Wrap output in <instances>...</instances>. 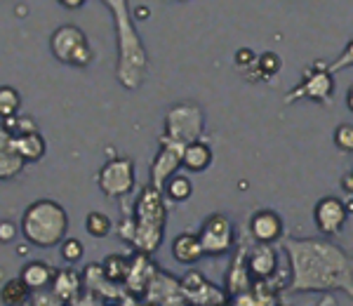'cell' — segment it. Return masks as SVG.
Returning <instances> with one entry per match:
<instances>
[{
    "instance_id": "12",
    "label": "cell",
    "mask_w": 353,
    "mask_h": 306,
    "mask_svg": "<svg viewBox=\"0 0 353 306\" xmlns=\"http://www.w3.org/2000/svg\"><path fill=\"white\" fill-rule=\"evenodd\" d=\"M250 236L259 245H271V243L283 238V219L276 210H259L250 219Z\"/></svg>"
},
{
    "instance_id": "22",
    "label": "cell",
    "mask_w": 353,
    "mask_h": 306,
    "mask_svg": "<svg viewBox=\"0 0 353 306\" xmlns=\"http://www.w3.org/2000/svg\"><path fill=\"white\" fill-rule=\"evenodd\" d=\"M19 106H21L19 92H17L14 88H10V85H3V88H0V113H3V121L14 118Z\"/></svg>"
},
{
    "instance_id": "32",
    "label": "cell",
    "mask_w": 353,
    "mask_h": 306,
    "mask_svg": "<svg viewBox=\"0 0 353 306\" xmlns=\"http://www.w3.org/2000/svg\"><path fill=\"white\" fill-rule=\"evenodd\" d=\"M346 106H349V111L353 113V85L349 88V92H346Z\"/></svg>"
},
{
    "instance_id": "1",
    "label": "cell",
    "mask_w": 353,
    "mask_h": 306,
    "mask_svg": "<svg viewBox=\"0 0 353 306\" xmlns=\"http://www.w3.org/2000/svg\"><path fill=\"white\" fill-rule=\"evenodd\" d=\"M292 292L339 290L353 294V259L327 238H285Z\"/></svg>"
},
{
    "instance_id": "14",
    "label": "cell",
    "mask_w": 353,
    "mask_h": 306,
    "mask_svg": "<svg viewBox=\"0 0 353 306\" xmlns=\"http://www.w3.org/2000/svg\"><path fill=\"white\" fill-rule=\"evenodd\" d=\"M19 278L26 283L28 290H45V287L52 285V283H54L57 271L50 264L33 259V262H26L24 266H21Z\"/></svg>"
},
{
    "instance_id": "27",
    "label": "cell",
    "mask_w": 353,
    "mask_h": 306,
    "mask_svg": "<svg viewBox=\"0 0 353 306\" xmlns=\"http://www.w3.org/2000/svg\"><path fill=\"white\" fill-rule=\"evenodd\" d=\"M346 66H353V41L346 45L344 52L337 57V61H334V64H330V71L337 73L341 69H346Z\"/></svg>"
},
{
    "instance_id": "30",
    "label": "cell",
    "mask_w": 353,
    "mask_h": 306,
    "mask_svg": "<svg viewBox=\"0 0 353 306\" xmlns=\"http://www.w3.org/2000/svg\"><path fill=\"white\" fill-rule=\"evenodd\" d=\"M341 186H344V191H349V196H353V170L344 177V181H341Z\"/></svg>"
},
{
    "instance_id": "23",
    "label": "cell",
    "mask_w": 353,
    "mask_h": 306,
    "mask_svg": "<svg viewBox=\"0 0 353 306\" xmlns=\"http://www.w3.org/2000/svg\"><path fill=\"white\" fill-rule=\"evenodd\" d=\"M85 231L92 238H106L111 234V219L104 212H90L85 217Z\"/></svg>"
},
{
    "instance_id": "6",
    "label": "cell",
    "mask_w": 353,
    "mask_h": 306,
    "mask_svg": "<svg viewBox=\"0 0 353 306\" xmlns=\"http://www.w3.org/2000/svg\"><path fill=\"white\" fill-rule=\"evenodd\" d=\"M50 50L61 64L88 66L92 61V48L88 36L73 24H64L50 36Z\"/></svg>"
},
{
    "instance_id": "31",
    "label": "cell",
    "mask_w": 353,
    "mask_h": 306,
    "mask_svg": "<svg viewBox=\"0 0 353 306\" xmlns=\"http://www.w3.org/2000/svg\"><path fill=\"white\" fill-rule=\"evenodd\" d=\"M134 17H137V19H146V17H149V8H146V5H141V8L134 12Z\"/></svg>"
},
{
    "instance_id": "17",
    "label": "cell",
    "mask_w": 353,
    "mask_h": 306,
    "mask_svg": "<svg viewBox=\"0 0 353 306\" xmlns=\"http://www.w3.org/2000/svg\"><path fill=\"white\" fill-rule=\"evenodd\" d=\"M212 149L205 141H193V144L184 146V167L189 172H205L212 165Z\"/></svg>"
},
{
    "instance_id": "25",
    "label": "cell",
    "mask_w": 353,
    "mask_h": 306,
    "mask_svg": "<svg viewBox=\"0 0 353 306\" xmlns=\"http://www.w3.org/2000/svg\"><path fill=\"white\" fill-rule=\"evenodd\" d=\"M59 250H61V257H64V262L68 264H76V262H81L83 259V243L78 241V238H71L68 236L64 243L59 245Z\"/></svg>"
},
{
    "instance_id": "29",
    "label": "cell",
    "mask_w": 353,
    "mask_h": 306,
    "mask_svg": "<svg viewBox=\"0 0 353 306\" xmlns=\"http://www.w3.org/2000/svg\"><path fill=\"white\" fill-rule=\"evenodd\" d=\"M57 3H59L61 8H66V10H78V8H83V5H85V0H57Z\"/></svg>"
},
{
    "instance_id": "3",
    "label": "cell",
    "mask_w": 353,
    "mask_h": 306,
    "mask_svg": "<svg viewBox=\"0 0 353 306\" xmlns=\"http://www.w3.org/2000/svg\"><path fill=\"white\" fill-rule=\"evenodd\" d=\"M165 219H168V207H165L161 189H156L153 184L144 186L134 203L132 214V245L141 254H153L161 247Z\"/></svg>"
},
{
    "instance_id": "9",
    "label": "cell",
    "mask_w": 353,
    "mask_h": 306,
    "mask_svg": "<svg viewBox=\"0 0 353 306\" xmlns=\"http://www.w3.org/2000/svg\"><path fill=\"white\" fill-rule=\"evenodd\" d=\"M332 92H334L332 71H330V66H325L323 61H318V64L313 66V71H309V76L299 83V88L285 94V101L292 104V101H297L299 97H306L313 101H321V104H327V99H332Z\"/></svg>"
},
{
    "instance_id": "5",
    "label": "cell",
    "mask_w": 353,
    "mask_h": 306,
    "mask_svg": "<svg viewBox=\"0 0 353 306\" xmlns=\"http://www.w3.org/2000/svg\"><path fill=\"white\" fill-rule=\"evenodd\" d=\"M205 130V113L193 101H179L165 113L163 123V137L174 141L179 146H189L193 141H201Z\"/></svg>"
},
{
    "instance_id": "4",
    "label": "cell",
    "mask_w": 353,
    "mask_h": 306,
    "mask_svg": "<svg viewBox=\"0 0 353 306\" xmlns=\"http://www.w3.org/2000/svg\"><path fill=\"white\" fill-rule=\"evenodd\" d=\"M21 234L36 247L61 245L68 234V214L54 201H36L21 214Z\"/></svg>"
},
{
    "instance_id": "33",
    "label": "cell",
    "mask_w": 353,
    "mask_h": 306,
    "mask_svg": "<svg viewBox=\"0 0 353 306\" xmlns=\"http://www.w3.org/2000/svg\"><path fill=\"white\" fill-rule=\"evenodd\" d=\"M351 297H353V294H351Z\"/></svg>"
},
{
    "instance_id": "18",
    "label": "cell",
    "mask_w": 353,
    "mask_h": 306,
    "mask_svg": "<svg viewBox=\"0 0 353 306\" xmlns=\"http://www.w3.org/2000/svg\"><path fill=\"white\" fill-rule=\"evenodd\" d=\"M14 149L26 158V163H36L41 161L48 151V144L41 137V132H28V134H19V137H12Z\"/></svg>"
},
{
    "instance_id": "8",
    "label": "cell",
    "mask_w": 353,
    "mask_h": 306,
    "mask_svg": "<svg viewBox=\"0 0 353 306\" xmlns=\"http://www.w3.org/2000/svg\"><path fill=\"white\" fill-rule=\"evenodd\" d=\"M198 236H201L203 250L208 257H221V254L231 252L233 243H236V229H233V222L221 212L210 214V217L203 222Z\"/></svg>"
},
{
    "instance_id": "16",
    "label": "cell",
    "mask_w": 353,
    "mask_h": 306,
    "mask_svg": "<svg viewBox=\"0 0 353 306\" xmlns=\"http://www.w3.org/2000/svg\"><path fill=\"white\" fill-rule=\"evenodd\" d=\"M276 264H278L276 250H273L271 245H259L250 254L248 269H250V274L257 276V278H269L273 271H276Z\"/></svg>"
},
{
    "instance_id": "11",
    "label": "cell",
    "mask_w": 353,
    "mask_h": 306,
    "mask_svg": "<svg viewBox=\"0 0 353 306\" xmlns=\"http://www.w3.org/2000/svg\"><path fill=\"white\" fill-rule=\"evenodd\" d=\"M179 167H184V146L161 137V149H158V156L151 165V184L163 191L168 179L174 177Z\"/></svg>"
},
{
    "instance_id": "19",
    "label": "cell",
    "mask_w": 353,
    "mask_h": 306,
    "mask_svg": "<svg viewBox=\"0 0 353 306\" xmlns=\"http://www.w3.org/2000/svg\"><path fill=\"white\" fill-rule=\"evenodd\" d=\"M31 297V290L21 278H12L3 283V290H0V299L3 306H24Z\"/></svg>"
},
{
    "instance_id": "7",
    "label": "cell",
    "mask_w": 353,
    "mask_h": 306,
    "mask_svg": "<svg viewBox=\"0 0 353 306\" xmlns=\"http://www.w3.org/2000/svg\"><path fill=\"white\" fill-rule=\"evenodd\" d=\"M97 184L109 198H123L132 194L137 177H134V161L128 156H116L111 161L104 163V167L99 170Z\"/></svg>"
},
{
    "instance_id": "24",
    "label": "cell",
    "mask_w": 353,
    "mask_h": 306,
    "mask_svg": "<svg viewBox=\"0 0 353 306\" xmlns=\"http://www.w3.org/2000/svg\"><path fill=\"white\" fill-rule=\"evenodd\" d=\"M254 69L259 71L261 78H273L278 71L283 69V61H281V57H278L276 52H264L257 59V66H254Z\"/></svg>"
},
{
    "instance_id": "26",
    "label": "cell",
    "mask_w": 353,
    "mask_h": 306,
    "mask_svg": "<svg viewBox=\"0 0 353 306\" xmlns=\"http://www.w3.org/2000/svg\"><path fill=\"white\" fill-rule=\"evenodd\" d=\"M334 144H337L339 151H346V153H353V125L344 123L334 130Z\"/></svg>"
},
{
    "instance_id": "28",
    "label": "cell",
    "mask_w": 353,
    "mask_h": 306,
    "mask_svg": "<svg viewBox=\"0 0 353 306\" xmlns=\"http://www.w3.org/2000/svg\"><path fill=\"white\" fill-rule=\"evenodd\" d=\"M17 236V229L12 222H8V219H3L0 222V241H3V245H8V243H12Z\"/></svg>"
},
{
    "instance_id": "13",
    "label": "cell",
    "mask_w": 353,
    "mask_h": 306,
    "mask_svg": "<svg viewBox=\"0 0 353 306\" xmlns=\"http://www.w3.org/2000/svg\"><path fill=\"white\" fill-rule=\"evenodd\" d=\"M172 257L174 262L184 264V266H193L196 262H201V257H205L201 236L191 234V231H184L172 241Z\"/></svg>"
},
{
    "instance_id": "21",
    "label": "cell",
    "mask_w": 353,
    "mask_h": 306,
    "mask_svg": "<svg viewBox=\"0 0 353 306\" xmlns=\"http://www.w3.org/2000/svg\"><path fill=\"white\" fill-rule=\"evenodd\" d=\"M52 287H54V297L64 302V299H71L73 294L81 290V280H78V276L73 274L71 269H66V271H59V274H57Z\"/></svg>"
},
{
    "instance_id": "10",
    "label": "cell",
    "mask_w": 353,
    "mask_h": 306,
    "mask_svg": "<svg viewBox=\"0 0 353 306\" xmlns=\"http://www.w3.org/2000/svg\"><path fill=\"white\" fill-rule=\"evenodd\" d=\"M349 222V207L337 196H325L316 203L313 207V224H316L318 234L332 238L337 236Z\"/></svg>"
},
{
    "instance_id": "20",
    "label": "cell",
    "mask_w": 353,
    "mask_h": 306,
    "mask_svg": "<svg viewBox=\"0 0 353 306\" xmlns=\"http://www.w3.org/2000/svg\"><path fill=\"white\" fill-rule=\"evenodd\" d=\"M163 191H165V196H168L170 201L184 203V201H189V198L193 196V184H191V179L186 177V174L176 172L174 177L168 179V184H165Z\"/></svg>"
},
{
    "instance_id": "2",
    "label": "cell",
    "mask_w": 353,
    "mask_h": 306,
    "mask_svg": "<svg viewBox=\"0 0 353 306\" xmlns=\"http://www.w3.org/2000/svg\"><path fill=\"white\" fill-rule=\"evenodd\" d=\"M109 5L116 19V36H118V69L116 78L123 88L134 90L144 83L146 64H149V57H146L144 43L137 36L132 26V17L128 10V0H104Z\"/></svg>"
},
{
    "instance_id": "15",
    "label": "cell",
    "mask_w": 353,
    "mask_h": 306,
    "mask_svg": "<svg viewBox=\"0 0 353 306\" xmlns=\"http://www.w3.org/2000/svg\"><path fill=\"white\" fill-rule=\"evenodd\" d=\"M26 158L14 149L12 137L8 139V132H3V144H0V177L12 179L24 170Z\"/></svg>"
}]
</instances>
